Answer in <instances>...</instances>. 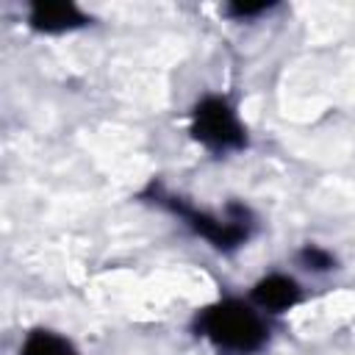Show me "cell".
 <instances>
[{
	"label": "cell",
	"mask_w": 355,
	"mask_h": 355,
	"mask_svg": "<svg viewBox=\"0 0 355 355\" xmlns=\"http://www.w3.org/2000/svg\"><path fill=\"white\" fill-rule=\"evenodd\" d=\"M197 333L227 355H252L269 338L261 313L241 300H219L202 308L197 313Z\"/></svg>",
	"instance_id": "cell-1"
},
{
	"label": "cell",
	"mask_w": 355,
	"mask_h": 355,
	"mask_svg": "<svg viewBox=\"0 0 355 355\" xmlns=\"http://www.w3.org/2000/svg\"><path fill=\"white\" fill-rule=\"evenodd\" d=\"M155 200H158L161 205H166L175 216L186 219V225H189L197 236L208 239V241H211L216 250H222V252H230V250L241 247V244L250 239V233H252V214H250V208H244L241 202H227L225 214H222V216H214V214H205V211H197V208L186 205L180 197H172V194L155 191Z\"/></svg>",
	"instance_id": "cell-2"
},
{
	"label": "cell",
	"mask_w": 355,
	"mask_h": 355,
	"mask_svg": "<svg viewBox=\"0 0 355 355\" xmlns=\"http://www.w3.org/2000/svg\"><path fill=\"white\" fill-rule=\"evenodd\" d=\"M191 136L211 153H233L247 144V130L225 97H202L191 111Z\"/></svg>",
	"instance_id": "cell-3"
},
{
	"label": "cell",
	"mask_w": 355,
	"mask_h": 355,
	"mask_svg": "<svg viewBox=\"0 0 355 355\" xmlns=\"http://www.w3.org/2000/svg\"><path fill=\"white\" fill-rule=\"evenodd\" d=\"M86 22L89 17L75 3H64V0H47V3L42 0V3H33L28 11V25L42 33H64V31L83 28Z\"/></svg>",
	"instance_id": "cell-4"
},
{
	"label": "cell",
	"mask_w": 355,
	"mask_h": 355,
	"mask_svg": "<svg viewBox=\"0 0 355 355\" xmlns=\"http://www.w3.org/2000/svg\"><path fill=\"white\" fill-rule=\"evenodd\" d=\"M252 302L261 311L269 313H283L300 302V286L288 275H266L255 283L252 288Z\"/></svg>",
	"instance_id": "cell-5"
},
{
	"label": "cell",
	"mask_w": 355,
	"mask_h": 355,
	"mask_svg": "<svg viewBox=\"0 0 355 355\" xmlns=\"http://www.w3.org/2000/svg\"><path fill=\"white\" fill-rule=\"evenodd\" d=\"M19 355H78V349L53 330H31L22 341Z\"/></svg>",
	"instance_id": "cell-6"
},
{
	"label": "cell",
	"mask_w": 355,
	"mask_h": 355,
	"mask_svg": "<svg viewBox=\"0 0 355 355\" xmlns=\"http://www.w3.org/2000/svg\"><path fill=\"white\" fill-rule=\"evenodd\" d=\"M300 263H302L305 269H311V272H327V269L336 266V258H333L327 250L316 247V244H305V247L300 250Z\"/></svg>",
	"instance_id": "cell-7"
},
{
	"label": "cell",
	"mask_w": 355,
	"mask_h": 355,
	"mask_svg": "<svg viewBox=\"0 0 355 355\" xmlns=\"http://www.w3.org/2000/svg\"><path fill=\"white\" fill-rule=\"evenodd\" d=\"M266 8H269L266 3H258V6H244V3H236V6H227L225 11H227L230 17H236V19H247V17H255V14L266 11Z\"/></svg>",
	"instance_id": "cell-8"
}]
</instances>
